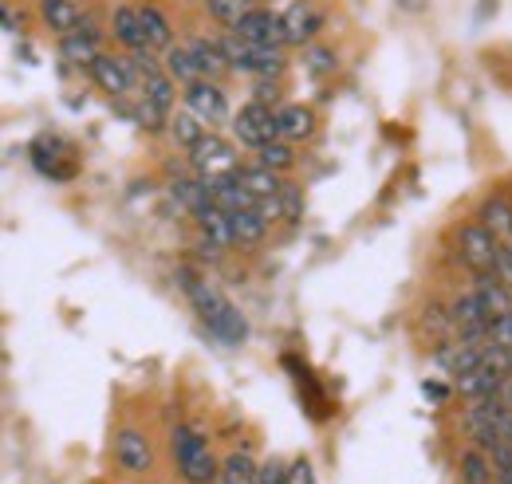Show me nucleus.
Returning a JSON list of instances; mask_svg holds the SVG:
<instances>
[{"mask_svg": "<svg viewBox=\"0 0 512 484\" xmlns=\"http://www.w3.org/2000/svg\"><path fill=\"white\" fill-rule=\"evenodd\" d=\"M178 280H182V292L190 296L193 311L201 315V323L209 327V335H213L217 343H225V347H241V343L249 339V323H245V315L233 307V300L221 296L217 284L193 276L190 268H182Z\"/></svg>", "mask_w": 512, "mask_h": 484, "instance_id": "nucleus-1", "label": "nucleus"}, {"mask_svg": "<svg viewBox=\"0 0 512 484\" xmlns=\"http://www.w3.org/2000/svg\"><path fill=\"white\" fill-rule=\"evenodd\" d=\"M170 453H174V465L186 484H213L221 477V461L213 457V449L197 425H178L170 433Z\"/></svg>", "mask_w": 512, "mask_h": 484, "instance_id": "nucleus-2", "label": "nucleus"}, {"mask_svg": "<svg viewBox=\"0 0 512 484\" xmlns=\"http://www.w3.org/2000/svg\"><path fill=\"white\" fill-rule=\"evenodd\" d=\"M221 48L229 56V67L241 71V75H253V79H272L284 71V52L280 48H264V44H253L237 32L221 36Z\"/></svg>", "mask_w": 512, "mask_h": 484, "instance_id": "nucleus-3", "label": "nucleus"}, {"mask_svg": "<svg viewBox=\"0 0 512 484\" xmlns=\"http://www.w3.org/2000/svg\"><path fill=\"white\" fill-rule=\"evenodd\" d=\"M190 166H193V174H197L201 182H217V178H225V174H237V170H241L233 142H229V138H221L217 130H209V134H205V138L193 146Z\"/></svg>", "mask_w": 512, "mask_h": 484, "instance_id": "nucleus-4", "label": "nucleus"}, {"mask_svg": "<svg viewBox=\"0 0 512 484\" xmlns=\"http://www.w3.org/2000/svg\"><path fill=\"white\" fill-rule=\"evenodd\" d=\"M233 138L241 142V146H249V150H264L268 142H276V138H284L280 134V115L268 107V103H245L237 115H233Z\"/></svg>", "mask_w": 512, "mask_h": 484, "instance_id": "nucleus-5", "label": "nucleus"}, {"mask_svg": "<svg viewBox=\"0 0 512 484\" xmlns=\"http://www.w3.org/2000/svg\"><path fill=\"white\" fill-rule=\"evenodd\" d=\"M501 248L505 244L493 237V229L485 221H469L457 229V252L461 260L481 276V272H497V260H501Z\"/></svg>", "mask_w": 512, "mask_h": 484, "instance_id": "nucleus-6", "label": "nucleus"}, {"mask_svg": "<svg viewBox=\"0 0 512 484\" xmlns=\"http://www.w3.org/2000/svg\"><path fill=\"white\" fill-rule=\"evenodd\" d=\"M91 79L111 95V99H127V95H138V71L130 60H119V56H99V60L87 67Z\"/></svg>", "mask_w": 512, "mask_h": 484, "instance_id": "nucleus-7", "label": "nucleus"}, {"mask_svg": "<svg viewBox=\"0 0 512 484\" xmlns=\"http://www.w3.org/2000/svg\"><path fill=\"white\" fill-rule=\"evenodd\" d=\"M280 16H284V40H288V48L312 44L316 32L323 28V8L316 0H292Z\"/></svg>", "mask_w": 512, "mask_h": 484, "instance_id": "nucleus-8", "label": "nucleus"}, {"mask_svg": "<svg viewBox=\"0 0 512 484\" xmlns=\"http://www.w3.org/2000/svg\"><path fill=\"white\" fill-rule=\"evenodd\" d=\"M186 95V111H193L201 122H209V126H217V122L229 119V99H225V91L217 87V79H197L190 87H182Z\"/></svg>", "mask_w": 512, "mask_h": 484, "instance_id": "nucleus-9", "label": "nucleus"}, {"mask_svg": "<svg viewBox=\"0 0 512 484\" xmlns=\"http://www.w3.org/2000/svg\"><path fill=\"white\" fill-rule=\"evenodd\" d=\"M233 32L245 36V40H253V44H264V48H288V40H284V16L272 12V8H253Z\"/></svg>", "mask_w": 512, "mask_h": 484, "instance_id": "nucleus-10", "label": "nucleus"}, {"mask_svg": "<svg viewBox=\"0 0 512 484\" xmlns=\"http://www.w3.org/2000/svg\"><path fill=\"white\" fill-rule=\"evenodd\" d=\"M115 465L123 473H150L154 449H150L146 433H138V429H119L115 433Z\"/></svg>", "mask_w": 512, "mask_h": 484, "instance_id": "nucleus-11", "label": "nucleus"}, {"mask_svg": "<svg viewBox=\"0 0 512 484\" xmlns=\"http://www.w3.org/2000/svg\"><path fill=\"white\" fill-rule=\"evenodd\" d=\"M509 378L512 374H505L501 366L485 359L477 370H469L465 378H457V390H461L465 398H473V402H477V398H501V394H505V386H509Z\"/></svg>", "mask_w": 512, "mask_h": 484, "instance_id": "nucleus-12", "label": "nucleus"}, {"mask_svg": "<svg viewBox=\"0 0 512 484\" xmlns=\"http://www.w3.org/2000/svg\"><path fill=\"white\" fill-rule=\"evenodd\" d=\"M481 363H485V343L461 339V343H446V347L438 351V366L449 370L453 378H465L469 370H477Z\"/></svg>", "mask_w": 512, "mask_h": 484, "instance_id": "nucleus-13", "label": "nucleus"}, {"mask_svg": "<svg viewBox=\"0 0 512 484\" xmlns=\"http://www.w3.org/2000/svg\"><path fill=\"white\" fill-rule=\"evenodd\" d=\"M40 16H44V24H48L52 32H60V36H71V32L83 28V8H79L75 0H40Z\"/></svg>", "mask_w": 512, "mask_h": 484, "instance_id": "nucleus-14", "label": "nucleus"}, {"mask_svg": "<svg viewBox=\"0 0 512 484\" xmlns=\"http://www.w3.org/2000/svg\"><path fill=\"white\" fill-rule=\"evenodd\" d=\"M162 67H166V75H170L178 87H190V83H197V79H205V71H201V63H197L190 44H174V48H166Z\"/></svg>", "mask_w": 512, "mask_h": 484, "instance_id": "nucleus-15", "label": "nucleus"}, {"mask_svg": "<svg viewBox=\"0 0 512 484\" xmlns=\"http://www.w3.org/2000/svg\"><path fill=\"white\" fill-rule=\"evenodd\" d=\"M193 221H197L201 237L213 244V248H229V244H237V241H233V221H229V209L209 205V209H201Z\"/></svg>", "mask_w": 512, "mask_h": 484, "instance_id": "nucleus-16", "label": "nucleus"}, {"mask_svg": "<svg viewBox=\"0 0 512 484\" xmlns=\"http://www.w3.org/2000/svg\"><path fill=\"white\" fill-rule=\"evenodd\" d=\"M111 28H115V40H119L127 52H142V48H146V32H142V8H134V4L115 8Z\"/></svg>", "mask_w": 512, "mask_h": 484, "instance_id": "nucleus-17", "label": "nucleus"}, {"mask_svg": "<svg viewBox=\"0 0 512 484\" xmlns=\"http://www.w3.org/2000/svg\"><path fill=\"white\" fill-rule=\"evenodd\" d=\"M477 296H481V303H485L489 319H497V315L512 311V288L497 276V272H481V276H477Z\"/></svg>", "mask_w": 512, "mask_h": 484, "instance_id": "nucleus-18", "label": "nucleus"}, {"mask_svg": "<svg viewBox=\"0 0 512 484\" xmlns=\"http://www.w3.org/2000/svg\"><path fill=\"white\" fill-rule=\"evenodd\" d=\"M60 56L67 63H91L99 60L103 52H99V32H91V28H79V32H71V36H60Z\"/></svg>", "mask_w": 512, "mask_h": 484, "instance_id": "nucleus-19", "label": "nucleus"}, {"mask_svg": "<svg viewBox=\"0 0 512 484\" xmlns=\"http://www.w3.org/2000/svg\"><path fill=\"white\" fill-rule=\"evenodd\" d=\"M170 193H174V201H178L182 209H190L193 217H197L201 209L217 205V201H213V189H209V182H201L197 174H193V178H178V182L170 185Z\"/></svg>", "mask_w": 512, "mask_h": 484, "instance_id": "nucleus-20", "label": "nucleus"}, {"mask_svg": "<svg viewBox=\"0 0 512 484\" xmlns=\"http://www.w3.org/2000/svg\"><path fill=\"white\" fill-rule=\"evenodd\" d=\"M229 221H233V241L241 244V248L260 244L264 237H268V221H264L260 209H233Z\"/></svg>", "mask_w": 512, "mask_h": 484, "instance_id": "nucleus-21", "label": "nucleus"}, {"mask_svg": "<svg viewBox=\"0 0 512 484\" xmlns=\"http://www.w3.org/2000/svg\"><path fill=\"white\" fill-rule=\"evenodd\" d=\"M481 221L493 229V237L501 244H512V201L509 197H489L481 205Z\"/></svg>", "mask_w": 512, "mask_h": 484, "instance_id": "nucleus-22", "label": "nucleus"}, {"mask_svg": "<svg viewBox=\"0 0 512 484\" xmlns=\"http://www.w3.org/2000/svg\"><path fill=\"white\" fill-rule=\"evenodd\" d=\"M276 115H280V134H284L288 142H300V138H308V134L316 130V115H312L308 107H300V103H288V107H280Z\"/></svg>", "mask_w": 512, "mask_h": 484, "instance_id": "nucleus-23", "label": "nucleus"}, {"mask_svg": "<svg viewBox=\"0 0 512 484\" xmlns=\"http://www.w3.org/2000/svg\"><path fill=\"white\" fill-rule=\"evenodd\" d=\"M209 130H213V126H209V122H201L193 111H174V119H170V138H174L182 150H193Z\"/></svg>", "mask_w": 512, "mask_h": 484, "instance_id": "nucleus-24", "label": "nucleus"}, {"mask_svg": "<svg viewBox=\"0 0 512 484\" xmlns=\"http://www.w3.org/2000/svg\"><path fill=\"white\" fill-rule=\"evenodd\" d=\"M190 48L193 56H197V63H201V71H205V79H221L225 71H233L225 48H221V40H190Z\"/></svg>", "mask_w": 512, "mask_h": 484, "instance_id": "nucleus-25", "label": "nucleus"}, {"mask_svg": "<svg viewBox=\"0 0 512 484\" xmlns=\"http://www.w3.org/2000/svg\"><path fill=\"white\" fill-rule=\"evenodd\" d=\"M142 32H146V48H174V28L170 20L154 8V4H142Z\"/></svg>", "mask_w": 512, "mask_h": 484, "instance_id": "nucleus-26", "label": "nucleus"}, {"mask_svg": "<svg viewBox=\"0 0 512 484\" xmlns=\"http://www.w3.org/2000/svg\"><path fill=\"white\" fill-rule=\"evenodd\" d=\"M217 484H260V465H256L249 453H229L221 461Z\"/></svg>", "mask_w": 512, "mask_h": 484, "instance_id": "nucleus-27", "label": "nucleus"}, {"mask_svg": "<svg viewBox=\"0 0 512 484\" xmlns=\"http://www.w3.org/2000/svg\"><path fill=\"white\" fill-rule=\"evenodd\" d=\"M241 182L249 185V193H253L256 201L260 197H276L284 189V178L276 170H268V166H241Z\"/></svg>", "mask_w": 512, "mask_h": 484, "instance_id": "nucleus-28", "label": "nucleus"}, {"mask_svg": "<svg viewBox=\"0 0 512 484\" xmlns=\"http://www.w3.org/2000/svg\"><path fill=\"white\" fill-rule=\"evenodd\" d=\"M493 481V457L485 449L461 453V484H489Z\"/></svg>", "mask_w": 512, "mask_h": 484, "instance_id": "nucleus-29", "label": "nucleus"}, {"mask_svg": "<svg viewBox=\"0 0 512 484\" xmlns=\"http://www.w3.org/2000/svg\"><path fill=\"white\" fill-rule=\"evenodd\" d=\"M256 166H268V170H276V174H288V170L296 166L292 142H288V138H276V142H268L264 150H256Z\"/></svg>", "mask_w": 512, "mask_h": 484, "instance_id": "nucleus-30", "label": "nucleus"}, {"mask_svg": "<svg viewBox=\"0 0 512 484\" xmlns=\"http://www.w3.org/2000/svg\"><path fill=\"white\" fill-rule=\"evenodd\" d=\"M205 12L217 20V24H225V28H237L249 12H253V0H205Z\"/></svg>", "mask_w": 512, "mask_h": 484, "instance_id": "nucleus-31", "label": "nucleus"}, {"mask_svg": "<svg viewBox=\"0 0 512 484\" xmlns=\"http://www.w3.org/2000/svg\"><path fill=\"white\" fill-rule=\"evenodd\" d=\"M280 209H284V221H296V217H300V209H304L300 185L284 182V189H280Z\"/></svg>", "mask_w": 512, "mask_h": 484, "instance_id": "nucleus-32", "label": "nucleus"}, {"mask_svg": "<svg viewBox=\"0 0 512 484\" xmlns=\"http://www.w3.org/2000/svg\"><path fill=\"white\" fill-rule=\"evenodd\" d=\"M308 63H312V75H327V71H335V52L312 48V52H308Z\"/></svg>", "mask_w": 512, "mask_h": 484, "instance_id": "nucleus-33", "label": "nucleus"}, {"mask_svg": "<svg viewBox=\"0 0 512 484\" xmlns=\"http://www.w3.org/2000/svg\"><path fill=\"white\" fill-rule=\"evenodd\" d=\"M260 484H288V465L264 461V465H260Z\"/></svg>", "mask_w": 512, "mask_h": 484, "instance_id": "nucleus-34", "label": "nucleus"}, {"mask_svg": "<svg viewBox=\"0 0 512 484\" xmlns=\"http://www.w3.org/2000/svg\"><path fill=\"white\" fill-rule=\"evenodd\" d=\"M288 484H316V473H312V465L304 457L288 465Z\"/></svg>", "mask_w": 512, "mask_h": 484, "instance_id": "nucleus-35", "label": "nucleus"}, {"mask_svg": "<svg viewBox=\"0 0 512 484\" xmlns=\"http://www.w3.org/2000/svg\"><path fill=\"white\" fill-rule=\"evenodd\" d=\"M497 276H501V280H505V284L512 288V244H505V248H501V260H497Z\"/></svg>", "mask_w": 512, "mask_h": 484, "instance_id": "nucleus-36", "label": "nucleus"}, {"mask_svg": "<svg viewBox=\"0 0 512 484\" xmlns=\"http://www.w3.org/2000/svg\"><path fill=\"white\" fill-rule=\"evenodd\" d=\"M394 4H398L402 12H422V8H426V0H394Z\"/></svg>", "mask_w": 512, "mask_h": 484, "instance_id": "nucleus-37", "label": "nucleus"}, {"mask_svg": "<svg viewBox=\"0 0 512 484\" xmlns=\"http://www.w3.org/2000/svg\"><path fill=\"white\" fill-rule=\"evenodd\" d=\"M4 32H16V12L12 8H4Z\"/></svg>", "mask_w": 512, "mask_h": 484, "instance_id": "nucleus-38", "label": "nucleus"}]
</instances>
